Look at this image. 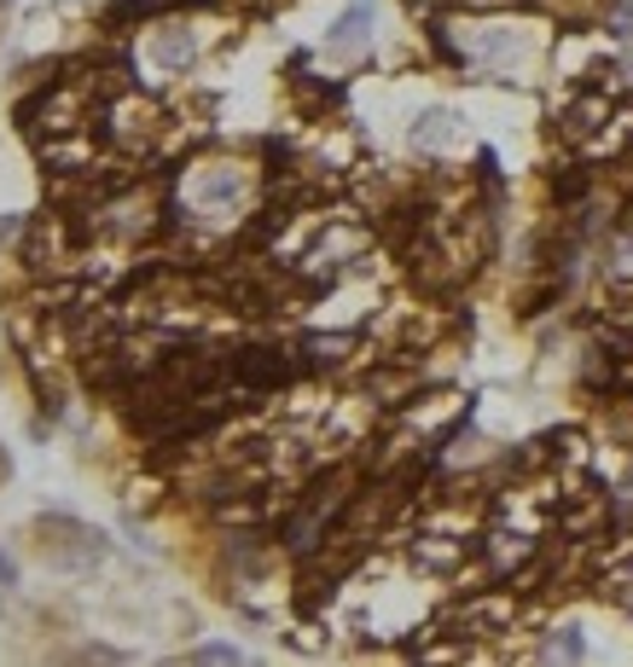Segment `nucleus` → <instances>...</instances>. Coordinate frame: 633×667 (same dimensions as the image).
<instances>
[{"mask_svg":"<svg viewBox=\"0 0 633 667\" xmlns=\"http://www.w3.org/2000/svg\"><path fill=\"white\" fill-rule=\"evenodd\" d=\"M599 122H611V99H604V93H581L575 105L564 111V134L570 140H587Z\"/></svg>","mask_w":633,"mask_h":667,"instance_id":"7","label":"nucleus"},{"mask_svg":"<svg viewBox=\"0 0 633 667\" xmlns=\"http://www.w3.org/2000/svg\"><path fill=\"white\" fill-rule=\"evenodd\" d=\"M297 348H302V361H309V366H343L354 337H349V331H314V337H302Z\"/></svg>","mask_w":633,"mask_h":667,"instance_id":"6","label":"nucleus"},{"mask_svg":"<svg viewBox=\"0 0 633 667\" xmlns=\"http://www.w3.org/2000/svg\"><path fill=\"white\" fill-rule=\"evenodd\" d=\"M453 140H460V117H453V111H424L419 128H413V145L419 151H448Z\"/></svg>","mask_w":633,"mask_h":667,"instance_id":"8","label":"nucleus"},{"mask_svg":"<svg viewBox=\"0 0 633 667\" xmlns=\"http://www.w3.org/2000/svg\"><path fill=\"white\" fill-rule=\"evenodd\" d=\"M546 661H581L587 656V638H581V627H552V638L541 645Z\"/></svg>","mask_w":633,"mask_h":667,"instance_id":"9","label":"nucleus"},{"mask_svg":"<svg viewBox=\"0 0 633 667\" xmlns=\"http://www.w3.org/2000/svg\"><path fill=\"white\" fill-rule=\"evenodd\" d=\"M291 372H297V361L280 354V348H239L233 354V383L239 390H280Z\"/></svg>","mask_w":633,"mask_h":667,"instance_id":"2","label":"nucleus"},{"mask_svg":"<svg viewBox=\"0 0 633 667\" xmlns=\"http://www.w3.org/2000/svg\"><path fill=\"white\" fill-rule=\"evenodd\" d=\"M82 661H117V650H111V645H88Z\"/></svg>","mask_w":633,"mask_h":667,"instance_id":"15","label":"nucleus"},{"mask_svg":"<svg viewBox=\"0 0 633 667\" xmlns=\"http://www.w3.org/2000/svg\"><path fill=\"white\" fill-rule=\"evenodd\" d=\"M192 661H210V667H239V661H244V650H239V645H198V650H192Z\"/></svg>","mask_w":633,"mask_h":667,"instance_id":"11","label":"nucleus"},{"mask_svg":"<svg viewBox=\"0 0 633 667\" xmlns=\"http://www.w3.org/2000/svg\"><path fill=\"white\" fill-rule=\"evenodd\" d=\"M158 59H163L169 70H181V64H192V36H174V30H169V36L158 41Z\"/></svg>","mask_w":633,"mask_h":667,"instance_id":"10","label":"nucleus"},{"mask_svg":"<svg viewBox=\"0 0 633 667\" xmlns=\"http://www.w3.org/2000/svg\"><path fill=\"white\" fill-rule=\"evenodd\" d=\"M105 117H111V134H117V140H129V134H151V128H158V105H151V99L140 105L134 93H129V99H111Z\"/></svg>","mask_w":633,"mask_h":667,"instance_id":"4","label":"nucleus"},{"mask_svg":"<svg viewBox=\"0 0 633 667\" xmlns=\"http://www.w3.org/2000/svg\"><path fill=\"white\" fill-rule=\"evenodd\" d=\"M192 203H204V210H221V203H239L244 186H250V174L239 163H198L192 169Z\"/></svg>","mask_w":633,"mask_h":667,"instance_id":"1","label":"nucleus"},{"mask_svg":"<svg viewBox=\"0 0 633 667\" xmlns=\"http://www.w3.org/2000/svg\"><path fill=\"white\" fill-rule=\"evenodd\" d=\"M366 30H372V7H366V0H354V7L332 23V53L354 59V53L366 47Z\"/></svg>","mask_w":633,"mask_h":667,"instance_id":"5","label":"nucleus"},{"mask_svg":"<svg viewBox=\"0 0 633 667\" xmlns=\"http://www.w3.org/2000/svg\"><path fill=\"white\" fill-rule=\"evenodd\" d=\"M616 273H633V233L616 244Z\"/></svg>","mask_w":633,"mask_h":667,"instance_id":"14","label":"nucleus"},{"mask_svg":"<svg viewBox=\"0 0 633 667\" xmlns=\"http://www.w3.org/2000/svg\"><path fill=\"white\" fill-rule=\"evenodd\" d=\"M611 30H616V36H633V0H622V7L611 12Z\"/></svg>","mask_w":633,"mask_h":667,"instance_id":"13","label":"nucleus"},{"mask_svg":"<svg viewBox=\"0 0 633 667\" xmlns=\"http://www.w3.org/2000/svg\"><path fill=\"white\" fill-rule=\"evenodd\" d=\"M12 580H18V563H12L7 552H0V586H12Z\"/></svg>","mask_w":633,"mask_h":667,"instance_id":"16","label":"nucleus"},{"mask_svg":"<svg viewBox=\"0 0 633 667\" xmlns=\"http://www.w3.org/2000/svg\"><path fill=\"white\" fill-rule=\"evenodd\" d=\"M23 226H30V221H23V210H0V244H18Z\"/></svg>","mask_w":633,"mask_h":667,"instance_id":"12","label":"nucleus"},{"mask_svg":"<svg viewBox=\"0 0 633 667\" xmlns=\"http://www.w3.org/2000/svg\"><path fill=\"white\" fill-rule=\"evenodd\" d=\"M529 47V36L518 30V23H476V30L465 36V53L483 59V64H500V59H518Z\"/></svg>","mask_w":633,"mask_h":667,"instance_id":"3","label":"nucleus"}]
</instances>
